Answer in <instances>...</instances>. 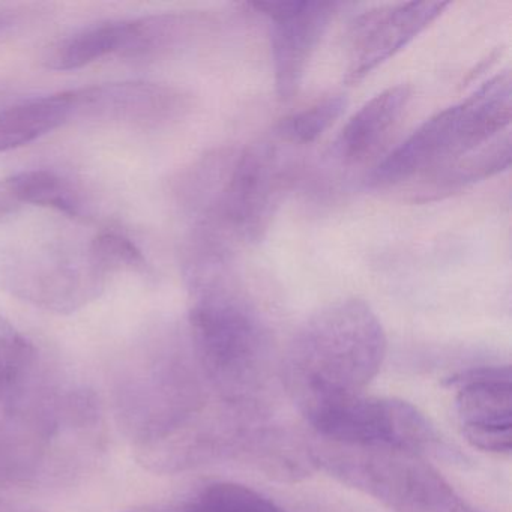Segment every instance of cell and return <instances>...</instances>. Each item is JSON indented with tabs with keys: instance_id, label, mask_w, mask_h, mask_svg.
I'll return each mask as SVG.
<instances>
[{
	"instance_id": "1",
	"label": "cell",
	"mask_w": 512,
	"mask_h": 512,
	"mask_svg": "<svg viewBox=\"0 0 512 512\" xmlns=\"http://www.w3.org/2000/svg\"><path fill=\"white\" fill-rule=\"evenodd\" d=\"M194 358L214 394L227 406L260 415L274 379L271 331L244 290L230 280L229 260L185 263Z\"/></svg>"
},
{
	"instance_id": "2",
	"label": "cell",
	"mask_w": 512,
	"mask_h": 512,
	"mask_svg": "<svg viewBox=\"0 0 512 512\" xmlns=\"http://www.w3.org/2000/svg\"><path fill=\"white\" fill-rule=\"evenodd\" d=\"M388 338L364 299L331 302L311 314L290 340L280 379L307 422L364 394L379 374Z\"/></svg>"
},
{
	"instance_id": "3",
	"label": "cell",
	"mask_w": 512,
	"mask_h": 512,
	"mask_svg": "<svg viewBox=\"0 0 512 512\" xmlns=\"http://www.w3.org/2000/svg\"><path fill=\"white\" fill-rule=\"evenodd\" d=\"M511 119V74L505 71L413 131L377 164L367 187H397L413 179L424 184L505 136Z\"/></svg>"
},
{
	"instance_id": "4",
	"label": "cell",
	"mask_w": 512,
	"mask_h": 512,
	"mask_svg": "<svg viewBox=\"0 0 512 512\" xmlns=\"http://www.w3.org/2000/svg\"><path fill=\"white\" fill-rule=\"evenodd\" d=\"M314 469L392 512H479L428 463L425 455L389 446H358L314 437Z\"/></svg>"
},
{
	"instance_id": "5",
	"label": "cell",
	"mask_w": 512,
	"mask_h": 512,
	"mask_svg": "<svg viewBox=\"0 0 512 512\" xmlns=\"http://www.w3.org/2000/svg\"><path fill=\"white\" fill-rule=\"evenodd\" d=\"M109 277L88 248H34L0 254V287L41 310L68 314L100 298Z\"/></svg>"
},
{
	"instance_id": "6",
	"label": "cell",
	"mask_w": 512,
	"mask_h": 512,
	"mask_svg": "<svg viewBox=\"0 0 512 512\" xmlns=\"http://www.w3.org/2000/svg\"><path fill=\"white\" fill-rule=\"evenodd\" d=\"M316 437L358 446H389L427 455L440 437L427 416L404 400L365 397L338 404L308 422Z\"/></svg>"
},
{
	"instance_id": "7",
	"label": "cell",
	"mask_w": 512,
	"mask_h": 512,
	"mask_svg": "<svg viewBox=\"0 0 512 512\" xmlns=\"http://www.w3.org/2000/svg\"><path fill=\"white\" fill-rule=\"evenodd\" d=\"M251 8L271 22V52L278 100H293L311 58L337 14L335 2L260 0Z\"/></svg>"
},
{
	"instance_id": "8",
	"label": "cell",
	"mask_w": 512,
	"mask_h": 512,
	"mask_svg": "<svg viewBox=\"0 0 512 512\" xmlns=\"http://www.w3.org/2000/svg\"><path fill=\"white\" fill-rule=\"evenodd\" d=\"M71 119L104 122L139 130H158L185 118L187 92L154 82H119L68 91Z\"/></svg>"
},
{
	"instance_id": "9",
	"label": "cell",
	"mask_w": 512,
	"mask_h": 512,
	"mask_svg": "<svg viewBox=\"0 0 512 512\" xmlns=\"http://www.w3.org/2000/svg\"><path fill=\"white\" fill-rule=\"evenodd\" d=\"M449 2L380 5L356 17L350 29L346 83L358 85L436 22Z\"/></svg>"
},
{
	"instance_id": "10",
	"label": "cell",
	"mask_w": 512,
	"mask_h": 512,
	"mask_svg": "<svg viewBox=\"0 0 512 512\" xmlns=\"http://www.w3.org/2000/svg\"><path fill=\"white\" fill-rule=\"evenodd\" d=\"M464 439L479 451H512V373L509 365L464 371L449 380Z\"/></svg>"
},
{
	"instance_id": "11",
	"label": "cell",
	"mask_w": 512,
	"mask_h": 512,
	"mask_svg": "<svg viewBox=\"0 0 512 512\" xmlns=\"http://www.w3.org/2000/svg\"><path fill=\"white\" fill-rule=\"evenodd\" d=\"M214 25L203 13H163L124 20L118 56L143 62L167 58L196 44Z\"/></svg>"
},
{
	"instance_id": "12",
	"label": "cell",
	"mask_w": 512,
	"mask_h": 512,
	"mask_svg": "<svg viewBox=\"0 0 512 512\" xmlns=\"http://www.w3.org/2000/svg\"><path fill=\"white\" fill-rule=\"evenodd\" d=\"M412 100L409 85L380 92L364 104L344 125L334 151L344 164H359L373 157L397 127Z\"/></svg>"
},
{
	"instance_id": "13",
	"label": "cell",
	"mask_w": 512,
	"mask_h": 512,
	"mask_svg": "<svg viewBox=\"0 0 512 512\" xmlns=\"http://www.w3.org/2000/svg\"><path fill=\"white\" fill-rule=\"evenodd\" d=\"M71 119L68 92L22 101L0 110V152L29 145Z\"/></svg>"
},
{
	"instance_id": "14",
	"label": "cell",
	"mask_w": 512,
	"mask_h": 512,
	"mask_svg": "<svg viewBox=\"0 0 512 512\" xmlns=\"http://www.w3.org/2000/svg\"><path fill=\"white\" fill-rule=\"evenodd\" d=\"M0 188L19 212L23 206L55 209L70 217L83 214V200L68 179L50 170H25L0 179Z\"/></svg>"
},
{
	"instance_id": "15",
	"label": "cell",
	"mask_w": 512,
	"mask_h": 512,
	"mask_svg": "<svg viewBox=\"0 0 512 512\" xmlns=\"http://www.w3.org/2000/svg\"><path fill=\"white\" fill-rule=\"evenodd\" d=\"M124 35V20L86 26L53 44L44 56L52 71H74L110 55L118 56Z\"/></svg>"
},
{
	"instance_id": "16",
	"label": "cell",
	"mask_w": 512,
	"mask_h": 512,
	"mask_svg": "<svg viewBox=\"0 0 512 512\" xmlns=\"http://www.w3.org/2000/svg\"><path fill=\"white\" fill-rule=\"evenodd\" d=\"M148 512H287L259 491L235 482L206 485L178 509Z\"/></svg>"
},
{
	"instance_id": "17",
	"label": "cell",
	"mask_w": 512,
	"mask_h": 512,
	"mask_svg": "<svg viewBox=\"0 0 512 512\" xmlns=\"http://www.w3.org/2000/svg\"><path fill=\"white\" fill-rule=\"evenodd\" d=\"M347 98L344 95H331L317 101L302 112L284 119L278 134L295 145H310L319 140L346 110Z\"/></svg>"
},
{
	"instance_id": "18",
	"label": "cell",
	"mask_w": 512,
	"mask_h": 512,
	"mask_svg": "<svg viewBox=\"0 0 512 512\" xmlns=\"http://www.w3.org/2000/svg\"><path fill=\"white\" fill-rule=\"evenodd\" d=\"M34 362V344L0 314V395L22 385Z\"/></svg>"
},
{
	"instance_id": "19",
	"label": "cell",
	"mask_w": 512,
	"mask_h": 512,
	"mask_svg": "<svg viewBox=\"0 0 512 512\" xmlns=\"http://www.w3.org/2000/svg\"><path fill=\"white\" fill-rule=\"evenodd\" d=\"M95 265L106 277L115 274H145L148 262L143 251L127 236L121 233L106 232L95 236L88 245Z\"/></svg>"
},
{
	"instance_id": "20",
	"label": "cell",
	"mask_w": 512,
	"mask_h": 512,
	"mask_svg": "<svg viewBox=\"0 0 512 512\" xmlns=\"http://www.w3.org/2000/svg\"><path fill=\"white\" fill-rule=\"evenodd\" d=\"M16 17L13 14L7 13V11H0V34H4L8 29L13 28Z\"/></svg>"
}]
</instances>
